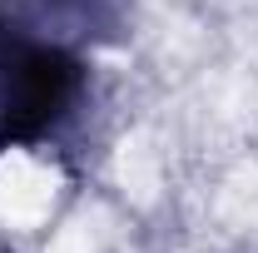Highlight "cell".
<instances>
[{
	"label": "cell",
	"mask_w": 258,
	"mask_h": 253,
	"mask_svg": "<svg viewBox=\"0 0 258 253\" xmlns=\"http://www.w3.org/2000/svg\"><path fill=\"white\" fill-rule=\"evenodd\" d=\"M80 70L60 50L15 45L0 60V139H40L70 109Z\"/></svg>",
	"instance_id": "6da1fadb"
}]
</instances>
